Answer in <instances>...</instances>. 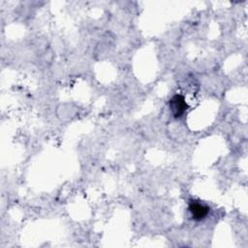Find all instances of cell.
Listing matches in <instances>:
<instances>
[{
  "mask_svg": "<svg viewBox=\"0 0 248 248\" xmlns=\"http://www.w3.org/2000/svg\"><path fill=\"white\" fill-rule=\"evenodd\" d=\"M169 106H170V110L171 114L175 118L182 116L188 108V105H187L184 97L179 94L172 96V98L170 100Z\"/></svg>",
  "mask_w": 248,
  "mask_h": 248,
  "instance_id": "1",
  "label": "cell"
},
{
  "mask_svg": "<svg viewBox=\"0 0 248 248\" xmlns=\"http://www.w3.org/2000/svg\"><path fill=\"white\" fill-rule=\"evenodd\" d=\"M188 209L191 213V216L192 218L195 220V221H202L203 220L209 213V210L210 208L198 202V201H191L189 202V206H188Z\"/></svg>",
  "mask_w": 248,
  "mask_h": 248,
  "instance_id": "2",
  "label": "cell"
}]
</instances>
